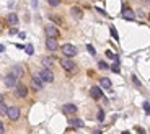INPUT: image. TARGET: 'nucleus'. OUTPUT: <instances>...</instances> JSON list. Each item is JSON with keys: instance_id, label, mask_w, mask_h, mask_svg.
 Wrapping results in <instances>:
<instances>
[{"instance_id": "1", "label": "nucleus", "mask_w": 150, "mask_h": 134, "mask_svg": "<svg viewBox=\"0 0 150 134\" xmlns=\"http://www.w3.org/2000/svg\"><path fill=\"white\" fill-rule=\"evenodd\" d=\"M60 49H62V52H64L65 57H74V56H77V52H78V51H77V48H75L74 44H69V43H67V44H64Z\"/></svg>"}, {"instance_id": "2", "label": "nucleus", "mask_w": 150, "mask_h": 134, "mask_svg": "<svg viewBox=\"0 0 150 134\" xmlns=\"http://www.w3.org/2000/svg\"><path fill=\"white\" fill-rule=\"evenodd\" d=\"M43 85H44V82H43V79H41L39 74H34L33 77H31V87L34 90H43Z\"/></svg>"}, {"instance_id": "3", "label": "nucleus", "mask_w": 150, "mask_h": 134, "mask_svg": "<svg viewBox=\"0 0 150 134\" xmlns=\"http://www.w3.org/2000/svg\"><path fill=\"white\" fill-rule=\"evenodd\" d=\"M39 75H41V79H43V82H47V84L54 82V74H52L49 69H46V67L39 72Z\"/></svg>"}, {"instance_id": "4", "label": "nucleus", "mask_w": 150, "mask_h": 134, "mask_svg": "<svg viewBox=\"0 0 150 134\" xmlns=\"http://www.w3.org/2000/svg\"><path fill=\"white\" fill-rule=\"evenodd\" d=\"M44 31H46V35L49 36V38H59V35H60L59 30H57L54 25H46Z\"/></svg>"}, {"instance_id": "5", "label": "nucleus", "mask_w": 150, "mask_h": 134, "mask_svg": "<svg viewBox=\"0 0 150 134\" xmlns=\"http://www.w3.org/2000/svg\"><path fill=\"white\" fill-rule=\"evenodd\" d=\"M7 116H8L11 121H16V119L20 118V110H18V106H11V108H8Z\"/></svg>"}, {"instance_id": "6", "label": "nucleus", "mask_w": 150, "mask_h": 134, "mask_svg": "<svg viewBox=\"0 0 150 134\" xmlns=\"http://www.w3.org/2000/svg\"><path fill=\"white\" fill-rule=\"evenodd\" d=\"M46 48H47L49 51H57V49H59L57 39H55V38H49V36H47V39H46Z\"/></svg>"}, {"instance_id": "7", "label": "nucleus", "mask_w": 150, "mask_h": 134, "mask_svg": "<svg viewBox=\"0 0 150 134\" xmlns=\"http://www.w3.org/2000/svg\"><path fill=\"white\" fill-rule=\"evenodd\" d=\"M60 65H62L65 70H74V69H75V62L70 59V57H65V59H62V61H60Z\"/></svg>"}, {"instance_id": "8", "label": "nucleus", "mask_w": 150, "mask_h": 134, "mask_svg": "<svg viewBox=\"0 0 150 134\" xmlns=\"http://www.w3.org/2000/svg\"><path fill=\"white\" fill-rule=\"evenodd\" d=\"M90 95H91V98L100 100L101 97H103V92H101L100 87H91V88H90Z\"/></svg>"}, {"instance_id": "9", "label": "nucleus", "mask_w": 150, "mask_h": 134, "mask_svg": "<svg viewBox=\"0 0 150 134\" xmlns=\"http://www.w3.org/2000/svg\"><path fill=\"white\" fill-rule=\"evenodd\" d=\"M122 18L127 21H132V20H135V13L130 10V8H124V10H122Z\"/></svg>"}, {"instance_id": "10", "label": "nucleus", "mask_w": 150, "mask_h": 134, "mask_svg": "<svg viewBox=\"0 0 150 134\" xmlns=\"http://www.w3.org/2000/svg\"><path fill=\"white\" fill-rule=\"evenodd\" d=\"M5 85L7 87H10V88H13V87H16V77L13 74H8L5 77Z\"/></svg>"}, {"instance_id": "11", "label": "nucleus", "mask_w": 150, "mask_h": 134, "mask_svg": "<svg viewBox=\"0 0 150 134\" xmlns=\"http://www.w3.org/2000/svg\"><path fill=\"white\" fill-rule=\"evenodd\" d=\"M70 15L74 16L75 20H80L82 16H83V12H82V8H78V7H72V8H70Z\"/></svg>"}, {"instance_id": "12", "label": "nucleus", "mask_w": 150, "mask_h": 134, "mask_svg": "<svg viewBox=\"0 0 150 134\" xmlns=\"http://www.w3.org/2000/svg\"><path fill=\"white\" fill-rule=\"evenodd\" d=\"M15 93H16V97H20V98H25L26 95H28V90H26L25 85H16Z\"/></svg>"}, {"instance_id": "13", "label": "nucleus", "mask_w": 150, "mask_h": 134, "mask_svg": "<svg viewBox=\"0 0 150 134\" xmlns=\"http://www.w3.org/2000/svg\"><path fill=\"white\" fill-rule=\"evenodd\" d=\"M64 113L65 114H75L77 113V106H75L74 103H67V105H64Z\"/></svg>"}, {"instance_id": "14", "label": "nucleus", "mask_w": 150, "mask_h": 134, "mask_svg": "<svg viewBox=\"0 0 150 134\" xmlns=\"http://www.w3.org/2000/svg\"><path fill=\"white\" fill-rule=\"evenodd\" d=\"M11 74L15 75L16 79H20V77H23V75H25V70H23V67H21V65H15Z\"/></svg>"}, {"instance_id": "15", "label": "nucleus", "mask_w": 150, "mask_h": 134, "mask_svg": "<svg viewBox=\"0 0 150 134\" xmlns=\"http://www.w3.org/2000/svg\"><path fill=\"white\" fill-rule=\"evenodd\" d=\"M69 124L70 126H74V128H83V121L78 119V118H70Z\"/></svg>"}, {"instance_id": "16", "label": "nucleus", "mask_w": 150, "mask_h": 134, "mask_svg": "<svg viewBox=\"0 0 150 134\" xmlns=\"http://www.w3.org/2000/svg\"><path fill=\"white\" fill-rule=\"evenodd\" d=\"M7 21L10 23V25H18V16H16V13H8V16H7Z\"/></svg>"}, {"instance_id": "17", "label": "nucleus", "mask_w": 150, "mask_h": 134, "mask_svg": "<svg viewBox=\"0 0 150 134\" xmlns=\"http://www.w3.org/2000/svg\"><path fill=\"white\" fill-rule=\"evenodd\" d=\"M41 62H43V65H44L46 69H49L51 65H52V57L46 56V57H43V61H41Z\"/></svg>"}, {"instance_id": "18", "label": "nucleus", "mask_w": 150, "mask_h": 134, "mask_svg": "<svg viewBox=\"0 0 150 134\" xmlns=\"http://www.w3.org/2000/svg\"><path fill=\"white\" fill-rule=\"evenodd\" d=\"M111 80L109 79H106V77H103V79H101V87H105V88H111Z\"/></svg>"}, {"instance_id": "19", "label": "nucleus", "mask_w": 150, "mask_h": 134, "mask_svg": "<svg viewBox=\"0 0 150 134\" xmlns=\"http://www.w3.org/2000/svg\"><path fill=\"white\" fill-rule=\"evenodd\" d=\"M111 70H113V72H116V74H119V61H118V59H116V62H114V64H113V65H111Z\"/></svg>"}, {"instance_id": "20", "label": "nucleus", "mask_w": 150, "mask_h": 134, "mask_svg": "<svg viewBox=\"0 0 150 134\" xmlns=\"http://www.w3.org/2000/svg\"><path fill=\"white\" fill-rule=\"evenodd\" d=\"M109 31H111V36H113V38H114L116 41L119 39V36H118V31H116V28H114V26H113V25L109 26Z\"/></svg>"}, {"instance_id": "21", "label": "nucleus", "mask_w": 150, "mask_h": 134, "mask_svg": "<svg viewBox=\"0 0 150 134\" xmlns=\"http://www.w3.org/2000/svg\"><path fill=\"white\" fill-rule=\"evenodd\" d=\"M25 51H26V54H28V56H33V54H34V48H33L31 44L25 46Z\"/></svg>"}, {"instance_id": "22", "label": "nucleus", "mask_w": 150, "mask_h": 134, "mask_svg": "<svg viewBox=\"0 0 150 134\" xmlns=\"http://www.w3.org/2000/svg\"><path fill=\"white\" fill-rule=\"evenodd\" d=\"M7 111H8V106L0 101V114H7Z\"/></svg>"}, {"instance_id": "23", "label": "nucleus", "mask_w": 150, "mask_h": 134, "mask_svg": "<svg viewBox=\"0 0 150 134\" xmlns=\"http://www.w3.org/2000/svg\"><path fill=\"white\" fill-rule=\"evenodd\" d=\"M98 67H100V69H109V65L106 64L105 61H100V62H98Z\"/></svg>"}, {"instance_id": "24", "label": "nucleus", "mask_w": 150, "mask_h": 134, "mask_svg": "<svg viewBox=\"0 0 150 134\" xmlns=\"http://www.w3.org/2000/svg\"><path fill=\"white\" fill-rule=\"evenodd\" d=\"M86 49H88V52H90L91 56H95V54H96L95 48H93V46H91V44H88V46H86Z\"/></svg>"}, {"instance_id": "25", "label": "nucleus", "mask_w": 150, "mask_h": 134, "mask_svg": "<svg viewBox=\"0 0 150 134\" xmlns=\"http://www.w3.org/2000/svg\"><path fill=\"white\" fill-rule=\"evenodd\" d=\"M47 2H49L51 7H57V5L60 3V0H47Z\"/></svg>"}, {"instance_id": "26", "label": "nucleus", "mask_w": 150, "mask_h": 134, "mask_svg": "<svg viewBox=\"0 0 150 134\" xmlns=\"http://www.w3.org/2000/svg\"><path fill=\"white\" fill-rule=\"evenodd\" d=\"M105 119V113H103V110H100L98 111V121H103Z\"/></svg>"}, {"instance_id": "27", "label": "nucleus", "mask_w": 150, "mask_h": 134, "mask_svg": "<svg viewBox=\"0 0 150 134\" xmlns=\"http://www.w3.org/2000/svg\"><path fill=\"white\" fill-rule=\"evenodd\" d=\"M144 110H145V113H150V103L149 101H145L144 103Z\"/></svg>"}, {"instance_id": "28", "label": "nucleus", "mask_w": 150, "mask_h": 134, "mask_svg": "<svg viewBox=\"0 0 150 134\" xmlns=\"http://www.w3.org/2000/svg\"><path fill=\"white\" fill-rule=\"evenodd\" d=\"M106 56H108L109 59H118V57L114 56V52H111V51H106Z\"/></svg>"}, {"instance_id": "29", "label": "nucleus", "mask_w": 150, "mask_h": 134, "mask_svg": "<svg viewBox=\"0 0 150 134\" xmlns=\"http://www.w3.org/2000/svg\"><path fill=\"white\" fill-rule=\"evenodd\" d=\"M51 20L55 21V23H59V25H62V20H60V18H57V16H52V15H51Z\"/></svg>"}, {"instance_id": "30", "label": "nucleus", "mask_w": 150, "mask_h": 134, "mask_svg": "<svg viewBox=\"0 0 150 134\" xmlns=\"http://www.w3.org/2000/svg\"><path fill=\"white\" fill-rule=\"evenodd\" d=\"M3 131H5V126H3L2 121H0V134H3Z\"/></svg>"}, {"instance_id": "31", "label": "nucleus", "mask_w": 150, "mask_h": 134, "mask_svg": "<svg viewBox=\"0 0 150 134\" xmlns=\"http://www.w3.org/2000/svg\"><path fill=\"white\" fill-rule=\"evenodd\" d=\"M132 82H134V84H135V85H140V82H139V79H137V77H135V75H134V77H132Z\"/></svg>"}, {"instance_id": "32", "label": "nucleus", "mask_w": 150, "mask_h": 134, "mask_svg": "<svg viewBox=\"0 0 150 134\" xmlns=\"http://www.w3.org/2000/svg\"><path fill=\"white\" fill-rule=\"evenodd\" d=\"M135 129H137V133H139V134H145V131L142 128H135Z\"/></svg>"}, {"instance_id": "33", "label": "nucleus", "mask_w": 150, "mask_h": 134, "mask_svg": "<svg viewBox=\"0 0 150 134\" xmlns=\"http://www.w3.org/2000/svg\"><path fill=\"white\" fill-rule=\"evenodd\" d=\"M10 33H11V35H16V33H18V30H16V28H11Z\"/></svg>"}, {"instance_id": "34", "label": "nucleus", "mask_w": 150, "mask_h": 134, "mask_svg": "<svg viewBox=\"0 0 150 134\" xmlns=\"http://www.w3.org/2000/svg\"><path fill=\"white\" fill-rule=\"evenodd\" d=\"M3 51H5V46H3V44H0V52H3Z\"/></svg>"}, {"instance_id": "35", "label": "nucleus", "mask_w": 150, "mask_h": 134, "mask_svg": "<svg viewBox=\"0 0 150 134\" xmlns=\"http://www.w3.org/2000/svg\"><path fill=\"white\" fill-rule=\"evenodd\" d=\"M142 2H144L145 5H150V0H142Z\"/></svg>"}, {"instance_id": "36", "label": "nucleus", "mask_w": 150, "mask_h": 134, "mask_svg": "<svg viewBox=\"0 0 150 134\" xmlns=\"http://www.w3.org/2000/svg\"><path fill=\"white\" fill-rule=\"evenodd\" d=\"M31 3H33V7H36L38 3H36V0H31Z\"/></svg>"}, {"instance_id": "37", "label": "nucleus", "mask_w": 150, "mask_h": 134, "mask_svg": "<svg viewBox=\"0 0 150 134\" xmlns=\"http://www.w3.org/2000/svg\"><path fill=\"white\" fill-rule=\"evenodd\" d=\"M93 134H101V131H95V133H93Z\"/></svg>"}, {"instance_id": "38", "label": "nucleus", "mask_w": 150, "mask_h": 134, "mask_svg": "<svg viewBox=\"0 0 150 134\" xmlns=\"http://www.w3.org/2000/svg\"><path fill=\"white\" fill-rule=\"evenodd\" d=\"M0 101H2V95H0Z\"/></svg>"}, {"instance_id": "39", "label": "nucleus", "mask_w": 150, "mask_h": 134, "mask_svg": "<svg viewBox=\"0 0 150 134\" xmlns=\"http://www.w3.org/2000/svg\"><path fill=\"white\" fill-rule=\"evenodd\" d=\"M122 134H129V133H122Z\"/></svg>"}]
</instances>
